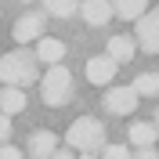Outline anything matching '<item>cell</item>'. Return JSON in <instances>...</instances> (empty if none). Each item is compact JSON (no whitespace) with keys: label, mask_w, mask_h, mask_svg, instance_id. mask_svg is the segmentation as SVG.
I'll return each mask as SVG.
<instances>
[{"label":"cell","mask_w":159,"mask_h":159,"mask_svg":"<svg viewBox=\"0 0 159 159\" xmlns=\"http://www.w3.org/2000/svg\"><path fill=\"white\" fill-rule=\"evenodd\" d=\"M0 80H4V87H18V90H25L29 83H40L36 51H7L0 58Z\"/></svg>","instance_id":"obj_1"},{"label":"cell","mask_w":159,"mask_h":159,"mask_svg":"<svg viewBox=\"0 0 159 159\" xmlns=\"http://www.w3.org/2000/svg\"><path fill=\"white\" fill-rule=\"evenodd\" d=\"M65 141H69V148H80V156H94V152L105 148V127L94 116H80L69 123Z\"/></svg>","instance_id":"obj_2"},{"label":"cell","mask_w":159,"mask_h":159,"mask_svg":"<svg viewBox=\"0 0 159 159\" xmlns=\"http://www.w3.org/2000/svg\"><path fill=\"white\" fill-rule=\"evenodd\" d=\"M40 98L47 109H61L65 101L72 98V72L65 65H51L43 76H40Z\"/></svg>","instance_id":"obj_3"},{"label":"cell","mask_w":159,"mask_h":159,"mask_svg":"<svg viewBox=\"0 0 159 159\" xmlns=\"http://www.w3.org/2000/svg\"><path fill=\"white\" fill-rule=\"evenodd\" d=\"M43 25H47V15L43 11H25L18 22H15V29H11V40L18 43V47H25L29 40H43Z\"/></svg>","instance_id":"obj_4"},{"label":"cell","mask_w":159,"mask_h":159,"mask_svg":"<svg viewBox=\"0 0 159 159\" xmlns=\"http://www.w3.org/2000/svg\"><path fill=\"white\" fill-rule=\"evenodd\" d=\"M101 109H109L112 116H130L138 109V90L134 87H109L101 98Z\"/></svg>","instance_id":"obj_5"},{"label":"cell","mask_w":159,"mask_h":159,"mask_svg":"<svg viewBox=\"0 0 159 159\" xmlns=\"http://www.w3.org/2000/svg\"><path fill=\"white\" fill-rule=\"evenodd\" d=\"M138 47L159 54V7H152L145 18H138Z\"/></svg>","instance_id":"obj_6"},{"label":"cell","mask_w":159,"mask_h":159,"mask_svg":"<svg viewBox=\"0 0 159 159\" xmlns=\"http://www.w3.org/2000/svg\"><path fill=\"white\" fill-rule=\"evenodd\" d=\"M116 69H119V65L109 58V54H94V58H87V80L94 83V87H112Z\"/></svg>","instance_id":"obj_7"},{"label":"cell","mask_w":159,"mask_h":159,"mask_svg":"<svg viewBox=\"0 0 159 159\" xmlns=\"http://www.w3.org/2000/svg\"><path fill=\"white\" fill-rule=\"evenodd\" d=\"M112 0H83L80 4V18L87 22V25H105V22H112Z\"/></svg>","instance_id":"obj_8"},{"label":"cell","mask_w":159,"mask_h":159,"mask_svg":"<svg viewBox=\"0 0 159 159\" xmlns=\"http://www.w3.org/2000/svg\"><path fill=\"white\" fill-rule=\"evenodd\" d=\"M58 152V138L51 130H33L29 134V156L33 159H51Z\"/></svg>","instance_id":"obj_9"},{"label":"cell","mask_w":159,"mask_h":159,"mask_svg":"<svg viewBox=\"0 0 159 159\" xmlns=\"http://www.w3.org/2000/svg\"><path fill=\"white\" fill-rule=\"evenodd\" d=\"M61 58H65V43L58 36H43L36 43V61H47V69L51 65H61Z\"/></svg>","instance_id":"obj_10"},{"label":"cell","mask_w":159,"mask_h":159,"mask_svg":"<svg viewBox=\"0 0 159 159\" xmlns=\"http://www.w3.org/2000/svg\"><path fill=\"white\" fill-rule=\"evenodd\" d=\"M127 138H130L134 148H152L156 138H159V130H156V123H130V127H127Z\"/></svg>","instance_id":"obj_11"},{"label":"cell","mask_w":159,"mask_h":159,"mask_svg":"<svg viewBox=\"0 0 159 159\" xmlns=\"http://www.w3.org/2000/svg\"><path fill=\"white\" fill-rule=\"evenodd\" d=\"M105 51H109V58L116 61V65H123V61H130V58H134V51H138V40H134V36H112Z\"/></svg>","instance_id":"obj_12"},{"label":"cell","mask_w":159,"mask_h":159,"mask_svg":"<svg viewBox=\"0 0 159 159\" xmlns=\"http://www.w3.org/2000/svg\"><path fill=\"white\" fill-rule=\"evenodd\" d=\"M112 11L127 22H138L148 15V0H112Z\"/></svg>","instance_id":"obj_13"},{"label":"cell","mask_w":159,"mask_h":159,"mask_svg":"<svg viewBox=\"0 0 159 159\" xmlns=\"http://www.w3.org/2000/svg\"><path fill=\"white\" fill-rule=\"evenodd\" d=\"M22 109H25V90H18V87H4L0 90V112L4 116H18Z\"/></svg>","instance_id":"obj_14"},{"label":"cell","mask_w":159,"mask_h":159,"mask_svg":"<svg viewBox=\"0 0 159 159\" xmlns=\"http://www.w3.org/2000/svg\"><path fill=\"white\" fill-rule=\"evenodd\" d=\"M80 4H83V0H43V15L72 18V15H80Z\"/></svg>","instance_id":"obj_15"},{"label":"cell","mask_w":159,"mask_h":159,"mask_svg":"<svg viewBox=\"0 0 159 159\" xmlns=\"http://www.w3.org/2000/svg\"><path fill=\"white\" fill-rule=\"evenodd\" d=\"M130 87L138 90V98H156L159 94V72H141Z\"/></svg>","instance_id":"obj_16"},{"label":"cell","mask_w":159,"mask_h":159,"mask_svg":"<svg viewBox=\"0 0 159 159\" xmlns=\"http://www.w3.org/2000/svg\"><path fill=\"white\" fill-rule=\"evenodd\" d=\"M101 159H134L127 145H105L101 148Z\"/></svg>","instance_id":"obj_17"},{"label":"cell","mask_w":159,"mask_h":159,"mask_svg":"<svg viewBox=\"0 0 159 159\" xmlns=\"http://www.w3.org/2000/svg\"><path fill=\"white\" fill-rule=\"evenodd\" d=\"M7 138H11V116L0 112V145H7Z\"/></svg>","instance_id":"obj_18"},{"label":"cell","mask_w":159,"mask_h":159,"mask_svg":"<svg viewBox=\"0 0 159 159\" xmlns=\"http://www.w3.org/2000/svg\"><path fill=\"white\" fill-rule=\"evenodd\" d=\"M0 159H22V152L15 145H0Z\"/></svg>","instance_id":"obj_19"},{"label":"cell","mask_w":159,"mask_h":159,"mask_svg":"<svg viewBox=\"0 0 159 159\" xmlns=\"http://www.w3.org/2000/svg\"><path fill=\"white\" fill-rule=\"evenodd\" d=\"M134 159H159V152H156V148H138Z\"/></svg>","instance_id":"obj_20"},{"label":"cell","mask_w":159,"mask_h":159,"mask_svg":"<svg viewBox=\"0 0 159 159\" xmlns=\"http://www.w3.org/2000/svg\"><path fill=\"white\" fill-rule=\"evenodd\" d=\"M51 159H76V156H72V148H58V152H54Z\"/></svg>","instance_id":"obj_21"},{"label":"cell","mask_w":159,"mask_h":159,"mask_svg":"<svg viewBox=\"0 0 159 159\" xmlns=\"http://www.w3.org/2000/svg\"><path fill=\"white\" fill-rule=\"evenodd\" d=\"M152 123H156V130H159V109H156V119H152Z\"/></svg>","instance_id":"obj_22"},{"label":"cell","mask_w":159,"mask_h":159,"mask_svg":"<svg viewBox=\"0 0 159 159\" xmlns=\"http://www.w3.org/2000/svg\"><path fill=\"white\" fill-rule=\"evenodd\" d=\"M80 159H98V156H80Z\"/></svg>","instance_id":"obj_23"}]
</instances>
